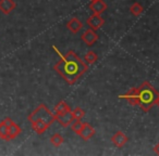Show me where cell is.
<instances>
[{"label": "cell", "instance_id": "ba28073f", "mask_svg": "<svg viewBox=\"0 0 159 156\" xmlns=\"http://www.w3.org/2000/svg\"><path fill=\"white\" fill-rule=\"evenodd\" d=\"M95 134V129L89 125V123H84L83 124V127L81 129V132H80L79 136L85 141H89L92 137Z\"/></svg>", "mask_w": 159, "mask_h": 156}, {"label": "cell", "instance_id": "3957f363", "mask_svg": "<svg viewBox=\"0 0 159 156\" xmlns=\"http://www.w3.org/2000/svg\"><path fill=\"white\" fill-rule=\"evenodd\" d=\"M27 119L30 120V123H32V121H34V120H40V121H44V123L48 124V125L50 126L51 124L56 121V115L52 114V113L50 112V110H49L45 104H40V105H38L37 108H35V110L29 115Z\"/></svg>", "mask_w": 159, "mask_h": 156}, {"label": "cell", "instance_id": "ac0fdd59", "mask_svg": "<svg viewBox=\"0 0 159 156\" xmlns=\"http://www.w3.org/2000/svg\"><path fill=\"white\" fill-rule=\"evenodd\" d=\"M0 138L6 141H10L9 134H8V127L3 121L0 123Z\"/></svg>", "mask_w": 159, "mask_h": 156}, {"label": "cell", "instance_id": "5b68a950", "mask_svg": "<svg viewBox=\"0 0 159 156\" xmlns=\"http://www.w3.org/2000/svg\"><path fill=\"white\" fill-rule=\"evenodd\" d=\"M104 23H105V21H104V19L100 16V14H95V13L89 16L86 21L87 26H89V28L94 29V31L99 29L100 27L104 25Z\"/></svg>", "mask_w": 159, "mask_h": 156}, {"label": "cell", "instance_id": "7402d4cb", "mask_svg": "<svg viewBox=\"0 0 159 156\" xmlns=\"http://www.w3.org/2000/svg\"><path fill=\"white\" fill-rule=\"evenodd\" d=\"M3 123H5L6 125H7V127L9 128L10 126H11L12 124H13V120H12V119L10 118V117H7V118H5V120H3Z\"/></svg>", "mask_w": 159, "mask_h": 156}, {"label": "cell", "instance_id": "9a60e30c", "mask_svg": "<svg viewBox=\"0 0 159 156\" xmlns=\"http://www.w3.org/2000/svg\"><path fill=\"white\" fill-rule=\"evenodd\" d=\"M68 111H71V108L64 101H60L57 105H55V114H61Z\"/></svg>", "mask_w": 159, "mask_h": 156}, {"label": "cell", "instance_id": "8992f818", "mask_svg": "<svg viewBox=\"0 0 159 156\" xmlns=\"http://www.w3.org/2000/svg\"><path fill=\"white\" fill-rule=\"evenodd\" d=\"M81 39H82L83 41L87 44V46L91 47V46H93L96 41H97L98 35L96 34V32L94 31V29L89 28L84 32V34H83L82 36H81Z\"/></svg>", "mask_w": 159, "mask_h": 156}, {"label": "cell", "instance_id": "5bb4252c", "mask_svg": "<svg viewBox=\"0 0 159 156\" xmlns=\"http://www.w3.org/2000/svg\"><path fill=\"white\" fill-rule=\"evenodd\" d=\"M21 131H22V130H21V128L19 127L16 123H13L9 128H8V134H9V139H10V140H12V139L16 138V137L21 133Z\"/></svg>", "mask_w": 159, "mask_h": 156}, {"label": "cell", "instance_id": "4fadbf2b", "mask_svg": "<svg viewBox=\"0 0 159 156\" xmlns=\"http://www.w3.org/2000/svg\"><path fill=\"white\" fill-rule=\"evenodd\" d=\"M31 124H32L33 130L37 134H43L49 128L48 124L44 123V121H40V120H34V121H32Z\"/></svg>", "mask_w": 159, "mask_h": 156}, {"label": "cell", "instance_id": "277c9868", "mask_svg": "<svg viewBox=\"0 0 159 156\" xmlns=\"http://www.w3.org/2000/svg\"><path fill=\"white\" fill-rule=\"evenodd\" d=\"M56 115V120L60 123L62 127H69L74 120L72 111H68V112L61 113V114H55Z\"/></svg>", "mask_w": 159, "mask_h": 156}, {"label": "cell", "instance_id": "8fae6325", "mask_svg": "<svg viewBox=\"0 0 159 156\" xmlns=\"http://www.w3.org/2000/svg\"><path fill=\"white\" fill-rule=\"evenodd\" d=\"M16 8L13 0H0V11L5 14H10Z\"/></svg>", "mask_w": 159, "mask_h": 156}, {"label": "cell", "instance_id": "d4e9b609", "mask_svg": "<svg viewBox=\"0 0 159 156\" xmlns=\"http://www.w3.org/2000/svg\"><path fill=\"white\" fill-rule=\"evenodd\" d=\"M89 1H95V0H89Z\"/></svg>", "mask_w": 159, "mask_h": 156}, {"label": "cell", "instance_id": "7c38bea8", "mask_svg": "<svg viewBox=\"0 0 159 156\" xmlns=\"http://www.w3.org/2000/svg\"><path fill=\"white\" fill-rule=\"evenodd\" d=\"M66 27H68L69 31L72 32L73 34H76V33H79L80 29L83 27V24L77 18H72L66 23Z\"/></svg>", "mask_w": 159, "mask_h": 156}, {"label": "cell", "instance_id": "d6986e66", "mask_svg": "<svg viewBox=\"0 0 159 156\" xmlns=\"http://www.w3.org/2000/svg\"><path fill=\"white\" fill-rule=\"evenodd\" d=\"M97 59H98L97 54H96L94 51H89L84 57V60L87 64H94L96 61H97Z\"/></svg>", "mask_w": 159, "mask_h": 156}, {"label": "cell", "instance_id": "cb8c5ba5", "mask_svg": "<svg viewBox=\"0 0 159 156\" xmlns=\"http://www.w3.org/2000/svg\"><path fill=\"white\" fill-rule=\"evenodd\" d=\"M154 105H157V108H159V95H157L156 100H155V102H154Z\"/></svg>", "mask_w": 159, "mask_h": 156}, {"label": "cell", "instance_id": "7a4b0ae2", "mask_svg": "<svg viewBox=\"0 0 159 156\" xmlns=\"http://www.w3.org/2000/svg\"><path fill=\"white\" fill-rule=\"evenodd\" d=\"M139 93V105L142 111L147 113L154 105V102L156 100L157 95H159L158 91L154 88L152 84L145 82L137 88Z\"/></svg>", "mask_w": 159, "mask_h": 156}, {"label": "cell", "instance_id": "e0dca14e", "mask_svg": "<svg viewBox=\"0 0 159 156\" xmlns=\"http://www.w3.org/2000/svg\"><path fill=\"white\" fill-rule=\"evenodd\" d=\"M143 10H144V8L142 7V5L139 2L133 3V5L131 6V8H130L131 13H132L134 16H139V14H141L142 12H143Z\"/></svg>", "mask_w": 159, "mask_h": 156}, {"label": "cell", "instance_id": "9c48e42d", "mask_svg": "<svg viewBox=\"0 0 159 156\" xmlns=\"http://www.w3.org/2000/svg\"><path fill=\"white\" fill-rule=\"evenodd\" d=\"M89 9L95 14H102L107 10V3L102 0H95L89 5Z\"/></svg>", "mask_w": 159, "mask_h": 156}, {"label": "cell", "instance_id": "52a82bcc", "mask_svg": "<svg viewBox=\"0 0 159 156\" xmlns=\"http://www.w3.org/2000/svg\"><path fill=\"white\" fill-rule=\"evenodd\" d=\"M120 99H125L131 105H139V93H137V88H132L125 95H119Z\"/></svg>", "mask_w": 159, "mask_h": 156}, {"label": "cell", "instance_id": "603a6c76", "mask_svg": "<svg viewBox=\"0 0 159 156\" xmlns=\"http://www.w3.org/2000/svg\"><path fill=\"white\" fill-rule=\"evenodd\" d=\"M154 152L157 154V155H159V142L154 146Z\"/></svg>", "mask_w": 159, "mask_h": 156}, {"label": "cell", "instance_id": "6da1fadb", "mask_svg": "<svg viewBox=\"0 0 159 156\" xmlns=\"http://www.w3.org/2000/svg\"><path fill=\"white\" fill-rule=\"evenodd\" d=\"M61 55V59L56 63L53 68L68 84H75L80 77L84 73H86L89 66L72 50H70L64 55Z\"/></svg>", "mask_w": 159, "mask_h": 156}, {"label": "cell", "instance_id": "ffe728a7", "mask_svg": "<svg viewBox=\"0 0 159 156\" xmlns=\"http://www.w3.org/2000/svg\"><path fill=\"white\" fill-rule=\"evenodd\" d=\"M82 127H83V123L81 121V119H75V121H73L72 126H71V129H72V131H74L76 134H80Z\"/></svg>", "mask_w": 159, "mask_h": 156}, {"label": "cell", "instance_id": "2e32d148", "mask_svg": "<svg viewBox=\"0 0 159 156\" xmlns=\"http://www.w3.org/2000/svg\"><path fill=\"white\" fill-rule=\"evenodd\" d=\"M63 141H64L63 137H62L60 133H55V134H52V136L50 137L51 144H52L53 146H56V147L60 146V145L63 143Z\"/></svg>", "mask_w": 159, "mask_h": 156}, {"label": "cell", "instance_id": "44dd1931", "mask_svg": "<svg viewBox=\"0 0 159 156\" xmlns=\"http://www.w3.org/2000/svg\"><path fill=\"white\" fill-rule=\"evenodd\" d=\"M72 114L74 119H82L83 117L85 116V111L82 110L81 108H75L74 110L72 111Z\"/></svg>", "mask_w": 159, "mask_h": 156}, {"label": "cell", "instance_id": "30bf717a", "mask_svg": "<svg viewBox=\"0 0 159 156\" xmlns=\"http://www.w3.org/2000/svg\"><path fill=\"white\" fill-rule=\"evenodd\" d=\"M128 140H129V138L122 131H117L112 136V138H111V142L117 147H122L128 142Z\"/></svg>", "mask_w": 159, "mask_h": 156}]
</instances>
